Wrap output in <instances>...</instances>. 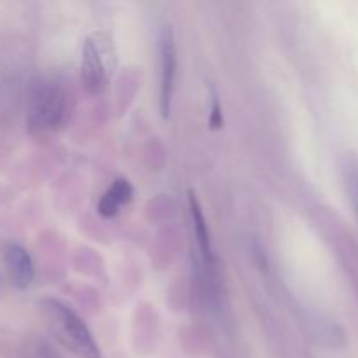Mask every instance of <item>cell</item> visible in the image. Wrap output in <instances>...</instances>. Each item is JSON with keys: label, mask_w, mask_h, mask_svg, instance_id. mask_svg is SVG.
I'll return each mask as SVG.
<instances>
[{"label": "cell", "mask_w": 358, "mask_h": 358, "mask_svg": "<svg viewBox=\"0 0 358 358\" xmlns=\"http://www.w3.org/2000/svg\"><path fill=\"white\" fill-rule=\"evenodd\" d=\"M70 112V96L62 83L38 77L31 83L27 100V126L35 138H45L65 124Z\"/></svg>", "instance_id": "cell-1"}, {"label": "cell", "mask_w": 358, "mask_h": 358, "mask_svg": "<svg viewBox=\"0 0 358 358\" xmlns=\"http://www.w3.org/2000/svg\"><path fill=\"white\" fill-rule=\"evenodd\" d=\"M41 311L49 332L59 345L80 358H101L100 346L90 327L69 304L48 297L41 301Z\"/></svg>", "instance_id": "cell-2"}, {"label": "cell", "mask_w": 358, "mask_h": 358, "mask_svg": "<svg viewBox=\"0 0 358 358\" xmlns=\"http://www.w3.org/2000/svg\"><path fill=\"white\" fill-rule=\"evenodd\" d=\"M117 66V51L110 31L98 30L87 35L80 56V80L90 94L107 90Z\"/></svg>", "instance_id": "cell-3"}, {"label": "cell", "mask_w": 358, "mask_h": 358, "mask_svg": "<svg viewBox=\"0 0 358 358\" xmlns=\"http://www.w3.org/2000/svg\"><path fill=\"white\" fill-rule=\"evenodd\" d=\"M189 212H191L192 229H194L199 259H201L203 280H205L206 287L210 289L212 296H219V294H217V285H219V266H217L215 250H213L210 227L208 224H206L201 203H199L194 191H189Z\"/></svg>", "instance_id": "cell-4"}, {"label": "cell", "mask_w": 358, "mask_h": 358, "mask_svg": "<svg viewBox=\"0 0 358 358\" xmlns=\"http://www.w3.org/2000/svg\"><path fill=\"white\" fill-rule=\"evenodd\" d=\"M157 49H159V110L161 115L168 119L171 112V103H173L178 66L177 42H175L173 28L170 24L161 28Z\"/></svg>", "instance_id": "cell-5"}, {"label": "cell", "mask_w": 358, "mask_h": 358, "mask_svg": "<svg viewBox=\"0 0 358 358\" xmlns=\"http://www.w3.org/2000/svg\"><path fill=\"white\" fill-rule=\"evenodd\" d=\"M3 261L10 283L20 290L28 289L35 278V266L27 248L20 243H7L3 247Z\"/></svg>", "instance_id": "cell-6"}, {"label": "cell", "mask_w": 358, "mask_h": 358, "mask_svg": "<svg viewBox=\"0 0 358 358\" xmlns=\"http://www.w3.org/2000/svg\"><path fill=\"white\" fill-rule=\"evenodd\" d=\"M133 199V187L126 178H115L114 184L105 191L98 201V213L105 219H112L121 212L122 206Z\"/></svg>", "instance_id": "cell-7"}, {"label": "cell", "mask_w": 358, "mask_h": 358, "mask_svg": "<svg viewBox=\"0 0 358 358\" xmlns=\"http://www.w3.org/2000/svg\"><path fill=\"white\" fill-rule=\"evenodd\" d=\"M343 173H345V184L348 189L350 199L353 203L358 215V157H346L345 164H343Z\"/></svg>", "instance_id": "cell-8"}, {"label": "cell", "mask_w": 358, "mask_h": 358, "mask_svg": "<svg viewBox=\"0 0 358 358\" xmlns=\"http://www.w3.org/2000/svg\"><path fill=\"white\" fill-rule=\"evenodd\" d=\"M21 358H59L44 341H30L21 352Z\"/></svg>", "instance_id": "cell-9"}, {"label": "cell", "mask_w": 358, "mask_h": 358, "mask_svg": "<svg viewBox=\"0 0 358 358\" xmlns=\"http://www.w3.org/2000/svg\"><path fill=\"white\" fill-rule=\"evenodd\" d=\"M224 124V119H222V110H220V103H219V98L217 94H213V105H212V114H210V126L213 129H220Z\"/></svg>", "instance_id": "cell-10"}]
</instances>
